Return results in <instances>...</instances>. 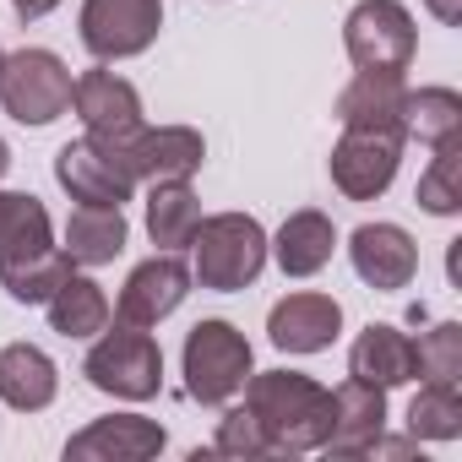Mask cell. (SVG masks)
<instances>
[{
    "label": "cell",
    "mask_w": 462,
    "mask_h": 462,
    "mask_svg": "<svg viewBox=\"0 0 462 462\" xmlns=\"http://www.w3.org/2000/svg\"><path fill=\"white\" fill-rule=\"evenodd\" d=\"M402 136H419L424 147H440L462 136V98L451 88H419L402 98Z\"/></svg>",
    "instance_id": "484cf974"
},
{
    "label": "cell",
    "mask_w": 462,
    "mask_h": 462,
    "mask_svg": "<svg viewBox=\"0 0 462 462\" xmlns=\"http://www.w3.org/2000/svg\"><path fill=\"white\" fill-rule=\"evenodd\" d=\"M201 223V201L190 190V180H158L147 190V235L158 251H185Z\"/></svg>",
    "instance_id": "7402d4cb"
},
{
    "label": "cell",
    "mask_w": 462,
    "mask_h": 462,
    "mask_svg": "<svg viewBox=\"0 0 462 462\" xmlns=\"http://www.w3.org/2000/svg\"><path fill=\"white\" fill-rule=\"evenodd\" d=\"M402 131H375V125H343L327 169H332V185L348 196V201H375L386 196V185L397 180V163H402Z\"/></svg>",
    "instance_id": "52a82bcc"
},
{
    "label": "cell",
    "mask_w": 462,
    "mask_h": 462,
    "mask_svg": "<svg viewBox=\"0 0 462 462\" xmlns=\"http://www.w3.org/2000/svg\"><path fill=\"white\" fill-rule=\"evenodd\" d=\"M190 251H196L190 278L201 289L235 294V289H251L262 278V267H267V228L251 212H217V217L196 223Z\"/></svg>",
    "instance_id": "7a4b0ae2"
},
{
    "label": "cell",
    "mask_w": 462,
    "mask_h": 462,
    "mask_svg": "<svg viewBox=\"0 0 462 462\" xmlns=\"http://www.w3.org/2000/svg\"><path fill=\"white\" fill-rule=\"evenodd\" d=\"M71 109L88 125V136H98V142H131L142 131V93L104 66L82 71L71 82Z\"/></svg>",
    "instance_id": "30bf717a"
},
{
    "label": "cell",
    "mask_w": 462,
    "mask_h": 462,
    "mask_svg": "<svg viewBox=\"0 0 462 462\" xmlns=\"http://www.w3.org/2000/svg\"><path fill=\"white\" fill-rule=\"evenodd\" d=\"M55 245L50 207L28 190H0V262H17Z\"/></svg>",
    "instance_id": "603a6c76"
},
{
    "label": "cell",
    "mask_w": 462,
    "mask_h": 462,
    "mask_svg": "<svg viewBox=\"0 0 462 462\" xmlns=\"http://www.w3.org/2000/svg\"><path fill=\"white\" fill-rule=\"evenodd\" d=\"M158 451H163V424L158 419H142V413L93 419L88 430H77L66 440V457L71 462H147Z\"/></svg>",
    "instance_id": "5bb4252c"
},
{
    "label": "cell",
    "mask_w": 462,
    "mask_h": 462,
    "mask_svg": "<svg viewBox=\"0 0 462 462\" xmlns=\"http://www.w3.org/2000/svg\"><path fill=\"white\" fill-rule=\"evenodd\" d=\"M66 278H71V256L60 245L33 251V256H17V262H0V289H6L17 305H44Z\"/></svg>",
    "instance_id": "d4e9b609"
},
{
    "label": "cell",
    "mask_w": 462,
    "mask_h": 462,
    "mask_svg": "<svg viewBox=\"0 0 462 462\" xmlns=\"http://www.w3.org/2000/svg\"><path fill=\"white\" fill-rule=\"evenodd\" d=\"M245 408L262 419L273 457H300L321 451L332 430V392L300 370H251L245 381Z\"/></svg>",
    "instance_id": "6da1fadb"
},
{
    "label": "cell",
    "mask_w": 462,
    "mask_h": 462,
    "mask_svg": "<svg viewBox=\"0 0 462 462\" xmlns=\"http://www.w3.org/2000/svg\"><path fill=\"white\" fill-rule=\"evenodd\" d=\"M60 6V0H12V12L23 17V23H39V17H50Z\"/></svg>",
    "instance_id": "1f68e13d"
},
{
    "label": "cell",
    "mask_w": 462,
    "mask_h": 462,
    "mask_svg": "<svg viewBox=\"0 0 462 462\" xmlns=\"http://www.w3.org/2000/svg\"><path fill=\"white\" fill-rule=\"evenodd\" d=\"M408 435L413 440H457L462 435V397H457V386L424 381L419 397L408 402Z\"/></svg>",
    "instance_id": "83f0119b"
},
{
    "label": "cell",
    "mask_w": 462,
    "mask_h": 462,
    "mask_svg": "<svg viewBox=\"0 0 462 462\" xmlns=\"http://www.w3.org/2000/svg\"><path fill=\"white\" fill-rule=\"evenodd\" d=\"M120 158L131 169L136 185H158V180H190L207 158L201 131L190 125H142L131 142H120Z\"/></svg>",
    "instance_id": "8fae6325"
},
{
    "label": "cell",
    "mask_w": 462,
    "mask_h": 462,
    "mask_svg": "<svg viewBox=\"0 0 462 462\" xmlns=\"http://www.w3.org/2000/svg\"><path fill=\"white\" fill-rule=\"evenodd\" d=\"M60 392V370L44 348L33 343H6L0 348V402L17 408V413H39L50 408Z\"/></svg>",
    "instance_id": "ac0fdd59"
},
{
    "label": "cell",
    "mask_w": 462,
    "mask_h": 462,
    "mask_svg": "<svg viewBox=\"0 0 462 462\" xmlns=\"http://www.w3.org/2000/svg\"><path fill=\"white\" fill-rule=\"evenodd\" d=\"M348 375H359V381H370V386H381V392L408 386V381L419 375V370H413V337L397 332V327H386V321H370V327L354 337V348H348Z\"/></svg>",
    "instance_id": "e0dca14e"
},
{
    "label": "cell",
    "mask_w": 462,
    "mask_h": 462,
    "mask_svg": "<svg viewBox=\"0 0 462 462\" xmlns=\"http://www.w3.org/2000/svg\"><path fill=\"white\" fill-rule=\"evenodd\" d=\"M125 212L120 207H82L77 201V212L66 217V256H71V267H104V262H115L120 251H125Z\"/></svg>",
    "instance_id": "ffe728a7"
},
{
    "label": "cell",
    "mask_w": 462,
    "mask_h": 462,
    "mask_svg": "<svg viewBox=\"0 0 462 462\" xmlns=\"http://www.w3.org/2000/svg\"><path fill=\"white\" fill-rule=\"evenodd\" d=\"M386 430V392L348 375L337 392H332V430H327V446L332 457H370L375 435Z\"/></svg>",
    "instance_id": "2e32d148"
},
{
    "label": "cell",
    "mask_w": 462,
    "mask_h": 462,
    "mask_svg": "<svg viewBox=\"0 0 462 462\" xmlns=\"http://www.w3.org/2000/svg\"><path fill=\"white\" fill-rule=\"evenodd\" d=\"M185 392L207 408H223L228 397H240L256 359H251V337L235 321H196L185 337Z\"/></svg>",
    "instance_id": "277c9868"
},
{
    "label": "cell",
    "mask_w": 462,
    "mask_h": 462,
    "mask_svg": "<svg viewBox=\"0 0 462 462\" xmlns=\"http://www.w3.org/2000/svg\"><path fill=\"white\" fill-rule=\"evenodd\" d=\"M424 12H430L435 23H446V28H457V23H462V0H424Z\"/></svg>",
    "instance_id": "4dcf8cb0"
},
{
    "label": "cell",
    "mask_w": 462,
    "mask_h": 462,
    "mask_svg": "<svg viewBox=\"0 0 462 462\" xmlns=\"http://www.w3.org/2000/svg\"><path fill=\"white\" fill-rule=\"evenodd\" d=\"M267 251L278 256V267H283L289 278H316V273L332 262V251H337V228H332L327 212L305 207V212H289V217H283L278 240H273Z\"/></svg>",
    "instance_id": "d6986e66"
},
{
    "label": "cell",
    "mask_w": 462,
    "mask_h": 462,
    "mask_svg": "<svg viewBox=\"0 0 462 462\" xmlns=\"http://www.w3.org/2000/svg\"><path fill=\"white\" fill-rule=\"evenodd\" d=\"M343 332V305L332 294H289L267 316V337L283 354H321Z\"/></svg>",
    "instance_id": "9a60e30c"
},
{
    "label": "cell",
    "mask_w": 462,
    "mask_h": 462,
    "mask_svg": "<svg viewBox=\"0 0 462 462\" xmlns=\"http://www.w3.org/2000/svg\"><path fill=\"white\" fill-rule=\"evenodd\" d=\"M82 44L98 60H131L152 50L163 28V0H82Z\"/></svg>",
    "instance_id": "9c48e42d"
},
{
    "label": "cell",
    "mask_w": 462,
    "mask_h": 462,
    "mask_svg": "<svg viewBox=\"0 0 462 462\" xmlns=\"http://www.w3.org/2000/svg\"><path fill=\"white\" fill-rule=\"evenodd\" d=\"M402 77L386 71H359L343 93H337V120L343 125H375V131H402Z\"/></svg>",
    "instance_id": "44dd1931"
},
{
    "label": "cell",
    "mask_w": 462,
    "mask_h": 462,
    "mask_svg": "<svg viewBox=\"0 0 462 462\" xmlns=\"http://www.w3.org/2000/svg\"><path fill=\"white\" fill-rule=\"evenodd\" d=\"M6 169H12V147H6V142H0V174H6Z\"/></svg>",
    "instance_id": "d6a6232c"
},
{
    "label": "cell",
    "mask_w": 462,
    "mask_h": 462,
    "mask_svg": "<svg viewBox=\"0 0 462 462\" xmlns=\"http://www.w3.org/2000/svg\"><path fill=\"white\" fill-rule=\"evenodd\" d=\"M348 262H354V273L370 289L392 294V289H408L413 283L419 245H413V235H408L402 223H359L354 235H348Z\"/></svg>",
    "instance_id": "4fadbf2b"
},
{
    "label": "cell",
    "mask_w": 462,
    "mask_h": 462,
    "mask_svg": "<svg viewBox=\"0 0 462 462\" xmlns=\"http://www.w3.org/2000/svg\"><path fill=\"white\" fill-rule=\"evenodd\" d=\"M413 201H419L424 212H435V217H457V212H462V136H451V142L435 147L430 169L419 174Z\"/></svg>",
    "instance_id": "4316f807"
},
{
    "label": "cell",
    "mask_w": 462,
    "mask_h": 462,
    "mask_svg": "<svg viewBox=\"0 0 462 462\" xmlns=\"http://www.w3.org/2000/svg\"><path fill=\"white\" fill-rule=\"evenodd\" d=\"M212 451H217V457H273L267 430H262V419H256L251 408H228V413L217 419Z\"/></svg>",
    "instance_id": "f546056e"
},
{
    "label": "cell",
    "mask_w": 462,
    "mask_h": 462,
    "mask_svg": "<svg viewBox=\"0 0 462 462\" xmlns=\"http://www.w3.org/2000/svg\"><path fill=\"white\" fill-rule=\"evenodd\" d=\"M413 370H419L424 381L457 386V375H462V327H457V321H435V327L413 343Z\"/></svg>",
    "instance_id": "f1b7e54d"
},
{
    "label": "cell",
    "mask_w": 462,
    "mask_h": 462,
    "mask_svg": "<svg viewBox=\"0 0 462 462\" xmlns=\"http://www.w3.org/2000/svg\"><path fill=\"white\" fill-rule=\"evenodd\" d=\"M55 180L82 207H125L136 196V180L120 158V142H98V136L66 142L55 152Z\"/></svg>",
    "instance_id": "ba28073f"
},
{
    "label": "cell",
    "mask_w": 462,
    "mask_h": 462,
    "mask_svg": "<svg viewBox=\"0 0 462 462\" xmlns=\"http://www.w3.org/2000/svg\"><path fill=\"white\" fill-rule=\"evenodd\" d=\"M185 294H190V267L174 251H158L152 262H142L125 278V289L115 300V316L131 321V327H158L163 316H174L185 305Z\"/></svg>",
    "instance_id": "7c38bea8"
},
{
    "label": "cell",
    "mask_w": 462,
    "mask_h": 462,
    "mask_svg": "<svg viewBox=\"0 0 462 462\" xmlns=\"http://www.w3.org/2000/svg\"><path fill=\"white\" fill-rule=\"evenodd\" d=\"M0 60H6V55H0Z\"/></svg>",
    "instance_id": "836d02e7"
},
{
    "label": "cell",
    "mask_w": 462,
    "mask_h": 462,
    "mask_svg": "<svg viewBox=\"0 0 462 462\" xmlns=\"http://www.w3.org/2000/svg\"><path fill=\"white\" fill-rule=\"evenodd\" d=\"M71 66L55 50H17L0 60V104L17 125H50L71 109Z\"/></svg>",
    "instance_id": "5b68a950"
},
{
    "label": "cell",
    "mask_w": 462,
    "mask_h": 462,
    "mask_svg": "<svg viewBox=\"0 0 462 462\" xmlns=\"http://www.w3.org/2000/svg\"><path fill=\"white\" fill-rule=\"evenodd\" d=\"M82 375H88V386H98L120 402H147L163 386V348L147 327L120 321V327L98 332V343L82 359Z\"/></svg>",
    "instance_id": "3957f363"
},
{
    "label": "cell",
    "mask_w": 462,
    "mask_h": 462,
    "mask_svg": "<svg viewBox=\"0 0 462 462\" xmlns=\"http://www.w3.org/2000/svg\"><path fill=\"white\" fill-rule=\"evenodd\" d=\"M44 310H50V327H55L60 337H98V332L109 327V294H104L93 278H82V273H71V278L44 300Z\"/></svg>",
    "instance_id": "cb8c5ba5"
},
{
    "label": "cell",
    "mask_w": 462,
    "mask_h": 462,
    "mask_svg": "<svg viewBox=\"0 0 462 462\" xmlns=\"http://www.w3.org/2000/svg\"><path fill=\"white\" fill-rule=\"evenodd\" d=\"M343 50L359 71H386L402 77L419 50V28L402 0H359L343 23Z\"/></svg>",
    "instance_id": "8992f818"
}]
</instances>
